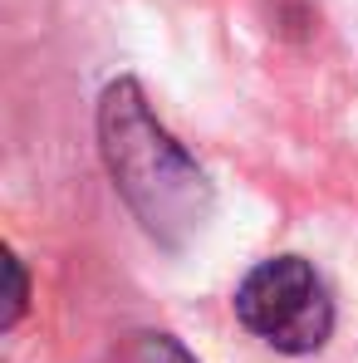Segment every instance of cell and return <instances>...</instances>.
<instances>
[{
    "mask_svg": "<svg viewBox=\"0 0 358 363\" xmlns=\"http://www.w3.org/2000/svg\"><path fill=\"white\" fill-rule=\"evenodd\" d=\"M5 275H10V314H5V324L15 329V324H20V314H25V270H20V260H15V255H5Z\"/></svg>",
    "mask_w": 358,
    "mask_h": 363,
    "instance_id": "cell-4",
    "label": "cell"
},
{
    "mask_svg": "<svg viewBox=\"0 0 358 363\" xmlns=\"http://www.w3.org/2000/svg\"><path fill=\"white\" fill-rule=\"evenodd\" d=\"M99 152L118 196L152 241L181 245L211 221V182L196 167V157L157 123L138 79H113L104 89Z\"/></svg>",
    "mask_w": 358,
    "mask_h": 363,
    "instance_id": "cell-1",
    "label": "cell"
},
{
    "mask_svg": "<svg viewBox=\"0 0 358 363\" xmlns=\"http://www.w3.org/2000/svg\"><path fill=\"white\" fill-rule=\"evenodd\" d=\"M142 363H196V359L181 349L177 339H167V334H152V339L142 344Z\"/></svg>",
    "mask_w": 358,
    "mask_h": 363,
    "instance_id": "cell-3",
    "label": "cell"
},
{
    "mask_svg": "<svg viewBox=\"0 0 358 363\" xmlns=\"http://www.w3.org/2000/svg\"><path fill=\"white\" fill-rule=\"evenodd\" d=\"M240 324L280 354H314L334 329V304L319 270L299 255L260 260L236 290Z\"/></svg>",
    "mask_w": 358,
    "mask_h": 363,
    "instance_id": "cell-2",
    "label": "cell"
}]
</instances>
